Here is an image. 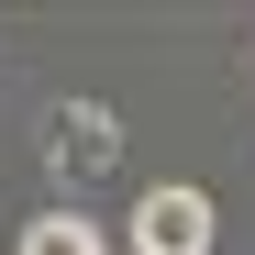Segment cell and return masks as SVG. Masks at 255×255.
<instances>
[{
	"label": "cell",
	"mask_w": 255,
	"mask_h": 255,
	"mask_svg": "<svg viewBox=\"0 0 255 255\" xmlns=\"http://www.w3.org/2000/svg\"><path fill=\"white\" fill-rule=\"evenodd\" d=\"M122 244L133 255H211L222 244V211H211V189H189V178H155L133 200V222H122Z\"/></svg>",
	"instance_id": "obj_1"
},
{
	"label": "cell",
	"mask_w": 255,
	"mask_h": 255,
	"mask_svg": "<svg viewBox=\"0 0 255 255\" xmlns=\"http://www.w3.org/2000/svg\"><path fill=\"white\" fill-rule=\"evenodd\" d=\"M11 255H111V233H100L89 211L67 200V211H33V222H22V244H11Z\"/></svg>",
	"instance_id": "obj_2"
}]
</instances>
